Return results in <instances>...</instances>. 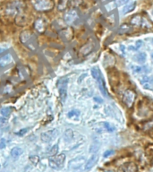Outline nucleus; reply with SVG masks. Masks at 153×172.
<instances>
[{
	"label": "nucleus",
	"mask_w": 153,
	"mask_h": 172,
	"mask_svg": "<svg viewBox=\"0 0 153 172\" xmlns=\"http://www.w3.org/2000/svg\"><path fill=\"white\" fill-rule=\"evenodd\" d=\"M121 171L122 172H137L138 168L137 166L133 162H127L124 164L121 167Z\"/></svg>",
	"instance_id": "13"
},
{
	"label": "nucleus",
	"mask_w": 153,
	"mask_h": 172,
	"mask_svg": "<svg viewBox=\"0 0 153 172\" xmlns=\"http://www.w3.org/2000/svg\"><path fill=\"white\" fill-rule=\"evenodd\" d=\"M147 59V55L144 52H139L134 56V60L139 64H143L146 62Z\"/></svg>",
	"instance_id": "16"
},
{
	"label": "nucleus",
	"mask_w": 153,
	"mask_h": 172,
	"mask_svg": "<svg viewBox=\"0 0 153 172\" xmlns=\"http://www.w3.org/2000/svg\"><path fill=\"white\" fill-rule=\"evenodd\" d=\"M151 58H152V61H153V53L151 54Z\"/></svg>",
	"instance_id": "43"
},
{
	"label": "nucleus",
	"mask_w": 153,
	"mask_h": 172,
	"mask_svg": "<svg viewBox=\"0 0 153 172\" xmlns=\"http://www.w3.org/2000/svg\"><path fill=\"white\" fill-rule=\"evenodd\" d=\"M22 154V149L20 147H14L11 150V156L15 160L18 159Z\"/></svg>",
	"instance_id": "18"
},
{
	"label": "nucleus",
	"mask_w": 153,
	"mask_h": 172,
	"mask_svg": "<svg viewBox=\"0 0 153 172\" xmlns=\"http://www.w3.org/2000/svg\"><path fill=\"white\" fill-rule=\"evenodd\" d=\"M13 61H14V58L11 54L7 53V54L4 55L3 57L0 58V69L8 66L9 65L13 63Z\"/></svg>",
	"instance_id": "10"
},
{
	"label": "nucleus",
	"mask_w": 153,
	"mask_h": 172,
	"mask_svg": "<svg viewBox=\"0 0 153 172\" xmlns=\"http://www.w3.org/2000/svg\"><path fill=\"white\" fill-rule=\"evenodd\" d=\"M32 6L38 12H48L54 8L53 0H32Z\"/></svg>",
	"instance_id": "2"
},
{
	"label": "nucleus",
	"mask_w": 153,
	"mask_h": 172,
	"mask_svg": "<svg viewBox=\"0 0 153 172\" xmlns=\"http://www.w3.org/2000/svg\"><path fill=\"white\" fill-rule=\"evenodd\" d=\"M131 23L134 24V25H140V26H146L148 22L145 18L142 17L141 15H135L133 17L132 21H131Z\"/></svg>",
	"instance_id": "15"
},
{
	"label": "nucleus",
	"mask_w": 153,
	"mask_h": 172,
	"mask_svg": "<svg viewBox=\"0 0 153 172\" xmlns=\"http://www.w3.org/2000/svg\"><path fill=\"white\" fill-rule=\"evenodd\" d=\"M103 126L108 133H113V132L116 131V127L113 126L112 124H110L108 122H103Z\"/></svg>",
	"instance_id": "25"
},
{
	"label": "nucleus",
	"mask_w": 153,
	"mask_h": 172,
	"mask_svg": "<svg viewBox=\"0 0 153 172\" xmlns=\"http://www.w3.org/2000/svg\"><path fill=\"white\" fill-rule=\"evenodd\" d=\"M2 172H6V171H2Z\"/></svg>",
	"instance_id": "45"
},
{
	"label": "nucleus",
	"mask_w": 153,
	"mask_h": 172,
	"mask_svg": "<svg viewBox=\"0 0 153 172\" xmlns=\"http://www.w3.org/2000/svg\"><path fill=\"white\" fill-rule=\"evenodd\" d=\"M28 131H29V128H27V127L26 128H22V129H20L18 132H16L15 134L18 135V136H23Z\"/></svg>",
	"instance_id": "34"
},
{
	"label": "nucleus",
	"mask_w": 153,
	"mask_h": 172,
	"mask_svg": "<svg viewBox=\"0 0 153 172\" xmlns=\"http://www.w3.org/2000/svg\"><path fill=\"white\" fill-rule=\"evenodd\" d=\"M84 162H85V158L83 156L77 157V158L73 159V161L70 162L69 167H70V169H73V170H77V169L82 167V165L84 164Z\"/></svg>",
	"instance_id": "11"
},
{
	"label": "nucleus",
	"mask_w": 153,
	"mask_h": 172,
	"mask_svg": "<svg viewBox=\"0 0 153 172\" xmlns=\"http://www.w3.org/2000/svg\"><path fill=\"white\" fill-rule=\"evenodd\" d=\"M92 77L95 79V80H97V79H99L100 76L102 75L101 74V71L100 70V68L98 67V66H94V67H92Z\"/></svg>",
	"instance_id": "21"
},
{
	"label": "nucleus",
	"mask_w": 153,
	"mask_h": 172,
	"mask_svg": "<svg viewBox=\"0 0 153 172\" xmlns=\"http://www.w3.org/2000/svg\"><path fill=\"white\" fill-rule=\"evenodd\" d=\"M20 41L31 50H36L38 48V42L34 34L30 30H23L20 34Z\"/></svg>",
	"instance_id": "1"
},
{
	"label": "nucleus",
	"mask_w": 153,
	"mask_h": 172,
	"mask_svg": "<svg viewBox=\"0 0 153 172\" xmlns=\"http://www.w3.org/2000/svg\"><path fill=\"white\" fill-rule=\"evenodd\" d=\"M12 110H13V108L12 107H4L0 110V113L2 116L4 117H9L10 114L12 113Z\"/></svg>",
	"instance_id": "22"
},
{
	"label": "nucleus",
	"mask_w": 153,
	"mask_h": 172,
	"mask_svg": "<svg viewBox=\"0 0 153 172\" xmlns=\"http://www.w3.org/2000/svg\"><path fill=\"white\" fill-rule=\"evenodd\" d=\"M82 3V0H70L69 4L71 5L73 7H77L79 6Z\"/></svg>",
	"instance_id": "32"
},
{
	"label": "nucleus",
	"mask_w": 153,
	"mask_h": 172,
	"mask_svg": "<svg viewBox=\"0 0 153 172\" xmlns=\"http://www.w3.org/2000/svg\"><path fill=\"white\" fill-rule=\"evenodd\" d=\"M96 82H97V83H98V86H99V88H100V91L101 92L102 95H103L104 97H106V98H108L109 95H108V92L107 91V87H106V83H105L104 77L101 75L99 79L96 80Z\"/></svg>",
	"instance_id": "12"
},
{
	"label": "nucleus",
	"mask_w": 153,
	"mask_h": 172,
	"mask_svg": "<svg viewBox=\"0 0 153 172\" xmlns=\"http://www.w3.org/2000/svg\"><path fill=\"white\" fill-rule=\"evenodd\" d=\"M135 97H136V95H135L134 91H131V90H127V91L124 92L123 101L128 108H131L133 105L134 101H135Z\"/></svg>",
	"instance_id": "6"
},
{
	"label": "nucleus",
	"mask_w": 153,
	"mask_h": 172,
	"mask_svg": "<svg viewBox=\"0 0 153 172\" xmlns=\"http://www.w3.org/2000/svg\"><path fill=\"white\" fill-rule=\"evenodd\" d=\"M26 22H27V18L25 15L23 14H19L16 18H15V22L19 25H23V24H26Z\"/></svg>",
	"instance_id": "23"
},
{
	"label": "nucleus",
	"mask_w": 153,
	"mask_h": 172,
	"mask_svg": "<svg viewBox=\"0 0 153 172\" xmlns=\"http://www.w3.org/2000/svg\"><path fill=\"white\" fill-rule=\"evenodd\" d=\"M151 14H152V16H153V10H152V12H151Z\"/></svg>",
	"instance_id": "44"
},
{
	"label": "nucleus",
	"mask_w": 153,
	"mask_h": 172,
	"mask_svg": "<svg viewBox=\"0 0 153 172\" xmlns=\"http://www.w3.org/2000/svg\"><path fill=\"white\" fill-rule=\"evenodd\" d=\"M6 146V141H1V142H0V150L4 149Z\"/></svg>",
	"instance_id": "38"
},
{
	"label": "nucleus",
	"mask_w": 153,
	"mask_h": 172,
	"mask_svg": "<svg viewBox=\"0 0 153 172\" xmlns=\"http://www.w3.org/2000/svg\"><path fill=\"white\" fill-rule=\"evenodd\" d=\"M69 1L68 0H59L58 5H57V8L59 11H64L66 9L67 6H68Z\"/></svg>",
	"instance_id": "24"
},
{
	"label": "nucleus",
	"mask_w": 153,
	"mask_h": 172,
	"mask_svg": "<svg viewBox=\"0 0 153 172\" xmlns=\"http://www.w3.org/2000/svg\"><path fill=\"white\" fill-rule=\"evenodd\" d=\"M100 149V142L98 141L92 142V144L91 145V148H90V152H98V150Z\"/></svg>",
	"instance_id": "27"
},
{
	"label": "nucleus",
	"mask_w": 153,
	"mask_h": 172,
	"mask_svg": "<svg viewBox=\"0 0 153 172\" xmlns=\"http://www.w3.org/2000/svg\"><path fill=\"white\" fill-rule=\"evenodd\" d=\"M132 72H133L134 74H144L146 72H149V70L146 68V66H132L131 67Z\"/></svg>",
	"instance_id": "17"
},
{
	"label": "nucleus",
	"mask_w": 153,
	"mask_h": 172,
	"mask_svg": "<svg viewBox=\"0 0 153 172\" xmlns=\"http://www.w3.org/2000/svg\"><path fill=\"white\" fill-rule=\"evenodd\" d=\"M34 29L38 33H44L47 29V22L43 18H38L34 22Z\"/></svg>",
	"instance_id": "9"
},
{
	"label": "nucleus",
	"mask_w": 153,
	"mask_h": 172,
	"mask_svg": "<svg viewBox=\"0 0 153 172\" xmlns=\"http://www.w3.org/2000/svg\"><path fill=\"white\" fill-rule=\"evenodd\" d=\"M2 134H3V133H2V131H0V138H1V136H2Z\"/></svg>",
	"instance_id": "41"
},
{
	"label": "nucleus",
	"mask_w": 153,
	"mask_h": 172,
	"mask_svg": "<svg viewBox=\"0 0 153 172\" xmlns=\"http://www.w3.org/2000/svg\"><path fill=\"white\" fill-rule=\"evenodd\" d=\"M0 167H1V166H0Z\"/></svg>",
	"instance_id": "47"
},
{
	"label": "nucleus",
	"mask_w": 153,
	"mask_h": 172,
	"mask_svg": "<svg viewBox=\"0 0 153 172\" xmlns=\"http://www.w3.org/2000/svg\"><path fill=\"white\" fill-rule=\"evenodd\" d=\"M143 42L142 41H137L135 42V50H139L143 47Z\"/></svg>",
	"instance_id": "36"
},
{
	"label": "nucleus",
	"mask_w": 153,
	"mask_h": 172,
	"mask_svg": "<svg viewBox=\"0 0 153 172\" xmlns=\"http://www.w3.org/2000/svg\"><path fill=\"white\" fill-rule=\"evenodd\" d=\"M7 49H8V45L7 44L6 45V44H1L0 45V54H2L4 51L6 50Z\"/></svg>",
	"instance_id": "37"
},
{
	"label": "nucleus",
	"mask_w": 153,
	"mask_h": 172,
	"mask_svg": "<svg viewBox=\"0 0 153 172\" xmlns=\"http://www.w3.org/2000/svg\"><path fill=\"white\" fill-rule=\"evenodd\" d=\"M135 6H136V3H135V2H133V3H131V4L126 5V6L123 8L122 14H126L132 12V11L134 10Z\"/></svg>",
	"instance_id": "20"
},
{
	"label": "nucleus",
	"mask_w": 153,
	"mask_h": 172,
	"mask_svg": "<svg viewBox=\"0 0 153 172\" xmlns=\"http://www.w3.org/2000/svg\"><path fill=\"white\" fill-rule=\"evenodd\" d=\"M30 161L32 164H34V165H37L39 162H40V158H39V156H37V155H31L30 156Z\"/></svg>",
	"instance_id": "31"
},
{
	"label": "nucleus",
	"mask_w": 153,
	"mask_h": 172,
	"mask_svg": "<svg viewBox=\"0 0 153 172\" xmlns=\"http://www.w3.org/2000/svg\"><path fill=\"white\" fill-rule=\"evenodd\" d=\"M127 1H128V0H118V2H119L118 4H119V5H123V4H125Z\"/></svg>",
	"instance_id": "40"
},
{
	"label": "nucleus",
	"mask_w": 153,
	"mask_h": 172,
	"mask_svg": "<svg viewBox=\"0 0 153 172\" xmlns=\"http://www.w3.org/2000/svg\"><path fill=\"white\" fill-rule=\"evenodd\" d=\"M80 115H81V112H80V110H73L67 113V117L69 118H78V117H80Z\"/></svg>",
	"instance_id": "26"
},
{
	"label": "nucleus",
	"mask_w": 153,
	"mask_h": 172,
	"mask_svg": "<svg viewBox=\"0 0 153 172\" xmlns=\"http://www.w3.org/2000/svg\"><path fill=\"white\" fill-rule=\"evenodd\" d=\"M105 172H114V171H112V170H107V171Z\"/></svg>",
	"instance_id": "42"
},
{
	"label": "nucleus",
	"mask_w": 153,
	"mask_h": 172,
	"mask_svg": "<svg viewBox=\"0 0 153 172\" xmlns=\"http://www.w3.org/2000/svg\"><path fill=\"white\" fill-rule=\"evenodd\" d=\"M67 84H68V79H63L58 82V91L61 101L64 103L66 97H67Z\"/></svg>",
	"instance_id": "5"
},
{
	"label": "nucleus",
	"mask_w": 153,
	"mask_h": 172,
	"mask_svg": "<svg viewBox=\"0 0 153 172\" xmlns=\"http://www.w3.org/2000/svg\"><path fill=\"white\" fill-rule=\"evenodd\" d=\"M94 101H98L99 103H102V100L100 98H99V97H95V98H94Z\"/></svg>",
	"instance_id": "39"
},
{
	"label": "nucleus",
	"mask_w": 153,
	"mask_h": 172,
	"mask_svg": "<svg viewBox=\"0 0 153 172\" xmlns=\"http://www.w3.org/2000/svg\"><path fill=\"white\" fill-rule=\"evenodd\" d=\"M139 81L144 89H147V90H152L153 89V77L144 74L140 77Z\"/></svg>",
	"instance_id": "8"
},
{
	"label": "nucleus",
	"mask_w": 153,
	"mask_h": 172,
	"mask_svg": "<svg viewBox=\"0 0 153 172\" xmlns=\"http://www.w3.org/2000/svg\"><path fill=\"white\" fill-rule=\"evenodd\" d=\"M92 50V45H85L83 48H82V50H81V53H82V55H87V54H89L91 51Z\"/></svg>",
	"instance_id": "28"
},
{
	"label": "nucleus",
	"mask_w": 153,
	"mask_h": 172,
	"mask_svg": "<svg viewBox=\"0 0 153 172\" xmlns=\"http://www.w3.org/2000/svg\"><path fill=\"white\" fill-rule=\"evenodd\" d=\"M8 125V120L6 118H0V128H4Z\"/></svg>",
	"instance_id": "33"
},
{
	"label": "nucleus",
	"mask_w": 153,
	"mask_h": 172,
	"mask_svg": "<svg viewBox=\"0 0 153 172\" xmlns=\"http://www.w3.org/2000/svg\"><path fill=\"white\" fill-rule=\"evenodd\" d=\"M152 43H153V40H152Z\"/></svg>",
	"instance_id": "46"
},
{
	"label": "nucleus",
	"mask_w": 153,
	"mask_h": 172,
	"mask_svg": "<svg viewBox=\"0 0 153 172\" xmlns=\"http://www.w3.org/2000/svg\"><path fill=\"white\" fill-rule=\"evenodd\" d=\"M119 30H120V31H119L120 33L128 32V31H130V30H131V26H130L129 24H126V23H124V24H123L122 26L120 27Z\"/></svg>",
	"instance_id": "29"
},
{
	"label": "nucleus",
	"mask_w": 153,
	"mask_h": 172,
	"mask_svg": "<svg viewBox=\"0 0 153 172\" xmlns=\"http://www.w3.org/2000/svg\"><path fill=\"white\" fill-rule=\"evenodd\" d=\"M114 151L113 150H108V151H106V152L103 153V157H105V158H107V157H108V156H111L114 154Z\"/></svg>",
	"instance_id": "35"
},
{
	"label": "nucleus",
	"mask_w": 153,
	"mask_h": 172,
	"mask_svg": "<svg viewBox=\"0 0 153 172\" xmlns=\"http://www.w3.org/2000/svg\"><path fill=\"white\" fill-rule=\"evenodd\" d=\"M58 152V144H55L49 152V155L51 156H54V155H57V153Z\"/></svg>",
	"instance_id": "30"
},
{
	"label": "nucleus",
	"mask_w": 153,
	"mask_h": 172,
	"mask_svg": "<svg viewBox=\"0 0 153 172\" xmlns=\"http://www.w3.org/2000/svg\"><path fill=\"white\" fill-rule=\"evenodd\" d=\"M98 159H99L98 155H97V154H93L92 157L87 161V162L85 163L84 170H90L91 169H92V168L96 165V163L98 162Z\"/></svg>",
	"instance_id": "14"
},
{
	"label": "nucleus",
	"mask_w": 153,
	"mask_h": 172,
	"mask_svg": "<svg viewBox=\"0 0 153 172\" xmlns=\"http://www.w3.org/2000/svg\"><path fill=\"white\" fill-rule=\"evenodd\" d=\"M78 18V13L74 8H72L70 10H68L64 16V20L67 23V24H72Z\"/></svg>",
	"instance_id": "7"
},
{
	"label": "nucleus",
	"mask_w": 153,
	"mask_h": 172,
	"mask_svg": "<svg viewBox=\"0 0 153 172\" xmlns=\"http://www.w3.org/2000/svg\"><path fill=\"white\" fill-rule=\"evenodd\" d=\"M73 136H74V134H73V131L72 129H66L65 134H64L65 141L67 142H71L72 140L73 139Z\"/></svg>",
	"instance_id": "19"
},
{
	"label": "nucleus",
	"mask_w": 153,
	"mask_h": 172,
	"mask_svg": "<svg viewBox=\"0 0 153 172\" xmlns=\"http://www.w3.org/2000/svg\"><path fill=\"white\" fill-rule=\"evenodd\" d=\"M58 134V131L57 129H52V130H49L47 132H44L41 134V139L43 142H50L53 140H55L57 138Z\"/></svg>",
	"instance_id": "4"
},
{
	"label": "nucleus",
	"mask_w": 153,
	"mask_h": 172,
	"mask_svg": "<svg viewBox=\"0 0 153 172\" xmlns=\"http://www.w3.org/2000/svg\"><path fill=\"white\" fill-rule=\"evenodd\" d=\"M65 162V154L60 153V154L52 156L49 161V165L51 169L59 170L64 167Z\"/></svg>",
	"instance_id": "3"
}]
</instances>
